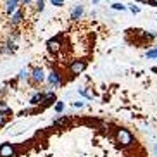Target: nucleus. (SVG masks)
Masks as SVG:
<instances>
[{
	"label": "nucleus",
	"instance_id": "nucleus-2",
	"mask_svg": "<svg viewBox=\"0 0 157 157\" xmlns=\"http://www.w3.org/2000/svg\"><path fill=\"white\" fill-rule=\"evenodd\" d=\"M24 17H26V12H24L23 9H19L17 12H14V14L9 17V26H10L12 29L17 28L19 24H23V23H24Z\"/></svg>",
	"mask_w": 157,
	"mask_h": 157
},
{
	"label": "nucleus",
	"instance_id": "nucleus-5",
	"mask_svg": "<svg viewBox=\"0 0 157 157\" xmlns=\"http://www.w3.org/2000/svg\"><path fill=\"white\" fill-rule=\"evenodd\" d=\"M28 78H31V73H29V69H21L19 71V74H17V79L19 81H23V79H28Z\"/></svg>",
	"mask_w": 157,
	"mask_h": 157
},
{
	"label": "nucleus",
	"instance_id": "nucleus-8",
	"mask_svg": "<svg viewBox=\"0 0 157 157\" xmlns=\"http://www.w3.org/2000/svg\"><path fill=\"white\" fill-rule=\"evenodd\" d=\"M4 123H5V114L0 112V126H4Z\"/></svg>",
	"mask_w": 157,
	"mask_h": 157
},
{
	"label": "nucleus",
	"instance_id": "nucleus-3",
	"mask_svg": "<svg viewBox=\"0 0 157 157\" xmlns=\"http://www.w3.org/2000/svg\"><path fill=\"white\" fill-rule=\"evenodd\" d=\"M0 157H16V147L12 143H2L0 145Z\"/></svg>",
	"mask_w": 157,
	"mask_h": 157
},
{
	"label": "nucleus",
	"instance_id": "nucleus-4",
	"mask_svg": "<svg viewBox=\"0 0 157 157\" xmlns=\"http://www.w3.org/2000/svg\"><path fill=\"white\" fill-rule=\"evenodd\" d=\"M43 79H45L43 69H42V67H35V69L31 71V81L35 85H40V83H43Z\"/></svg>",
	"mask_w": 157,
	"mask_h": 157
},
{
	"label": "nucleus",
	"instance_id": "nucleus-7",
	"mask_svg": "<svg viewBox=\"0 0 157 157\" xmlns=\"http://www.w3.org/2000/svg\"><path fill=\"white\" fill-rule=\"evenodd\" d=\"M136 2H140V4H143V5H150V7H155L157 9V0H136Z\"/></svg>",
	"mask_w": 157,
	"mask_h": 157
},
{
	"label": "nucleus",
	"instance_id": "nucleus-6",
	"mask_svg": "<svg viewBox=\"0 0 157 157\" xmlns=\"http://www.w3.org/2000/svg\"><path fill=\"white\" fill-rule=\"evenodd\" d=\"M0 112H2V114H9L10 112V107L7 105L5 102H2V100H0Z\"/></svg>",
	"mask_w": 157,
	"mask_h": 157
},
{
	"label": "nucleus",
	"instance_id": "nucleus-1",
	"mask_svg": "<svg viewBox=\"0 0 157 157\" xmlns=\"http://www.w3.org/2000/svg\"><path fill=\"white\" fill-rule=\"evenodd\" d=\"M21 7H23V2H21V0H5L4 2V14L7 16V17H10V16L14 14V12H17Z\"/></svg>",
	"mask_w": 157,
	"mask_h": 157
}]
</instances>
